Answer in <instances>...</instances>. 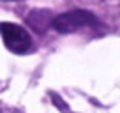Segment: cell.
I'll return each instance as SVG.
<instances>
[{"instance_id": "cell-1", "label": "cell", "mask_w": 120, "mask_h": 113, "mask_svg": "<svg viewBox=\"0 0 120 113\" xmlns=\"http://www.w3.org/2000/svg\"><path fill=\"white\" fill-rule=\"evenodd\" d=\"M95 23V16L88 11H69L64 14H58L53 19V28L60 34H71L76 32L83 26L94 25Z\"/></svg>"}, {"instance_id": "cell-2", "label": "cell", "mask_w": 120, "mask_h": 113, "mask_svg": "<svg viewBox=\"0 0 120 113\" xmlns=\"http://www.w3.org/2000/svg\"><path fill=\"white\" fill-rule=\"evenodd\" d=\"M0 34L4 37V42L12 53H25L28 51L32 39H30L28 32L23 26L16 25V23H2L0 25Z\"/></svg>"}]
</instances>
